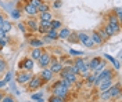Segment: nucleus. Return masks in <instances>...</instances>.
<instances>
[{
	"instance_id": "34",
	"label": "nucleus",
	"mask_w": 122,
	"mask_h": 102,
	"mask_svg": "<svg viewBox=\"0 0 122 102\" xmlns=\"http://www.w3.org/2000/svg\"><path fill=\"white\" fill-rule=\"evenodd\" d=\"M49 102H64V99H62V98H60V97L51 95V97H50V99H49Z\"/></svg>"
},
{
	"instance_id": "35",
	"label": "nucleus",
	"mask_w": 122,
	"mask_h": 102,
	"mask_svg": "<svg viewBox=\"0 0 122 102\" xmlns=\"http://www.w3.org/2000/svg\"><path fill=\"white\" fill-rule=\"evenodd\" d=\"M29 4L30 6H33V7L38 8L40 4H42V0H29Z\"/></svg>"
},
{
	"instance_id": "16",
	"label": "nucleus",
	"mask_w": 122,
	"mask_h": 102,
	"mask_svg": "<svg viewBox=\"0 0 122 102\" xmlns=\"http://www.w3.org/2000/svg\"><path fill=\"white\" fill-rule=\"evenodd\" d=\"M26 26L29 28L30 31H38L39 22L36 21V19H29V21H26Z\"/></svg>"
},
{
	"instance_id": "25",
	"label": "nucleus",
	"mask_w": 122,
	"mask_h": 102,
	"mask_svg": "<svg viewBox=\"0 0 122 102\" xmlns=\"http://www.w3.org/2000/svg\"><path fill=\"white\" fill-rule=\"evenodd\" d=\"M50 7H49V4H46V1H42V4L38 7V11L39 13H45V11H49Z\"/></svg>"
},
{
	"instance_id": "4",
	"label": "nucleus",
	"mask_w": 122,
	"mask_h": 102,
	"mask_svg": "<svg viewBox=\"0 0 122 102\" xmlns=\"http://www.w3.org/2000/svg\"><path fill=\"white\" fill-rule=\"evenodd\" d=\"M50 61H51L50 53H42L40 57H39V59H38V63L42 69H45V68H47V66L50 65Z\"/></svg>"
},
{
	"instance_id": "42",
	"label": "nucleus",
	"mask_w": 122,
	"mask_h": 102,
	"mask_svg": "<svg viewBox=\"0 0 122 102\" xmlns=\"http://www.w3.org/2000/svg\"><path fill=\"white\" fill-rule=\"evenodd\" d=\"M10 79H11V72H8V73H7V76H6V79H4V81L8 83V81H10Z\"/></svg>"
},
{
	"instance_id": "20",
	"label": "nucleus",
	"mask_w": 122,
	"mask_h": 102,
	"mask_svg": "<svg viewBox=\"0 0 122 102\" xmlns=\"http://www.w3.org/2000/svg\"><path fill=\"white\" fill-rule=\"evenodd\" d=\"M0 29H1V31H4L6 33H7V32H10L11 29H13V25H11V22H10V21H4L3 24L0 25Z\"/></svg>"
},
{
	"instance_id": "8",
	"label": "nucleus",
	"mask_w": 122,
	"mask_h": 102,
	"mask_svg": "<svg viewBox=\"0 0 122 102\" xmlns=\"http://www.w3.org/2000/svg\"><path fill=\"white\" fill-rule=\"evenodd\" d=\"M53 75L54 73L50 71V69L45 68V69H42V72H40L39 76H40V79H42V81H46V83H47V81H50V80L53 79Z\"/></svg>"
},
{
	"instance_id": "44",
	"label": "nucleus",
	"mask_w": 122,
	"mask_h": 102,
	"mask_svg": "<svg viewBox=\"0 0 122 102\" xmlns=\"http://www.w3.org/2000/svg\"><path fill=\"white\" fill-rule=\"evenodd\" d=\"M6 84H7V83H6L4 80H0V88H1V87H4Z\"/></svg>"
},
{
	"instance_id": "2",
	"label": "nucleus",
	"mask_w": 122,
	"mask_h": 102,
	"mask_svg": "<svg viewBox=\"0 0 122 102\" xmlns=\"http://www.w3.org/2000/svg\"><path fill=\"white\" fill-rule=\"evenodd\" d=\"M68 93H69V88L68 87H65V86H62L61 81H57V83L53 86V95L60 97V98H62L64 101H65V98H67Z\"/></svg>"
},
{
	"instance_id": "19",
	"label": "nucleus",
	"mask_w": 122,
	"mask_h": 102,
	"mask_svg": "<svg viewBox=\"0 0 122 102\" xmlns=\"http://www.w3.org/2000/svg\"><path fill=\"white\" fill-rule=\"evenodd\" d=\"M111 86H112V80H108V81H106V83L100 84V86H99V90L101 91V93H104V91H108Z\"/></svg>"
},
{
	"instance_id": "31",
	"label": "nucleus",
	"mask_w": 122,
	"mask_h": 102,
	"mask_svg": "<svg viewBox=\"0 0 122 102\" xmlns=\"http://www.w3.org/2000/svg\"><path fill=\"white\" fill-rule=\"evenodd\" d=\"M32 99H35V101H38V102H43V94H42V93L33 94L32 95Z\"/></svg>"
},
{
	"instance_id": "10",
	"label": "nucleus",
	"mask_w": 122,
	"mask_h": 102,
	"mask_svg": "<svg viewBox=\"0 0 122 102\" xmlns=\"http://www.w3.org/2000/svg\"><path fill=\"white\" fill-rule=\"evenodd\" d=\"M24 11H25L28 15H30V17H36V15L39 14L38 8L33 7V6H30L29 3H26V4H25V7H24Z\"/></svg>"
},
{
	"instance_id": "12",
	"label": "nucleus",
	"mask_w": 122,
	"mask_h": 102,
	"mask_svg": "<svg viewBox=\"0 0 122 102\" xmlns=\"http://www.w3.org/2000/svg\"><path fill=\"white\" fill-rule=\"evenodd\" d=\"M90 39L93 40V43H94V44H97V46H101V44H103V40H101V37H100L99 31H93V32H92Z\"/></svg>"
},
{
	"instance_id": "21",
	"label": "nucleus",
	"mask_w": 122,
	"mask_h": 102,
	"mask_svg": "<svg viewBox=\"0 0 122 102\" xmlns=\"http://www.w3.org/2000/svg\"><path fill=\"white\" fill-rule=\"evenodd\" d=\"M29 44H30L33 48H39V47H42L45 43H43L42 40H39V39H32V40L29 41Z\"/></svg>"
},
{
	"instance_id": "17",
	"label": "nucleus",
	"mask_w": 122,
	"mask_h": 102,
	"mask_svg": "<svg viewBox=\"0 0 122 102\" xmlns=\"http://www.w3.org/2000/svg\"><path fill=\"white\" fill-rule=\"evenodd\" d=\"M100 62H101V58H99V57H97V58H93L90 62H89V69L94 71V69L100 65Z\"/></svg>"
},
{
	"instance_id": "45",
	"label": "nucleus",
	"mask_w": 122,
	"mask_h": 102,
	"mask_svg": "<svg viewBox=\"0 0 122 102\" xmlns=\"http://www.w3.org/2000/svg\"><path fill=\"white\" fill-rule=\"evenodd\" d=\"M4 21H6V18H4V17H3V15H1V14H0V25L3 24Z\"/></svg>"
},
{
	"instance_id": "43",
	"label": "nucleus",
	"mask_w": 122,
	"mask_h": 102,
	"mask_svg": "<svg viewBox=\"0 0 122 102\" xmlns=\"http://www.w3.org/2000/svg\"><path fill=\"white\" fill-rule=\"evenodd\" d=\"M0 39H6V32L0 29Z\"/></svg>"
},
{
	"instance_id": "32",
	"label": "nucleus",
	"mask_w": 122,
	"mask_h": 102,
	"mask_svg": "<svg viewBox=\"0 0 122 102\" xmlns=\"http://www.w3.org/2000/svg\"><path fill=\"white\" fill-rule=\"evenodd\" d=\"M39 26L42 28H46V29H50V21H39Z\"/></svg>"
},
{
	"instance_id": "27",
	"label": "nucleus",
	"mask_w": 122,
	"mask_h": 102,
	"mask_svg": "<svg viewBox=\"0 0 122 102\" xmlns=\"http://www.w3.org/2000/svg\"><path fill=\"white\" fill-rule=\"evenodd\" d=\"M6 69H7V62H6V59L0 58V73L6 72Z\"/></svg>"
},
{
	"instance_id": "36",
	"label": "nucleus",
	"mask_w": 122,
	"mask_h": 102,
	"mask_svg": "<svg viewBox=\"0 0 122 102\" xmlns=\"http://www.w3.org/2000/svg\"><path fill=\"white\" fill-rule=\"evenodd\" d=\"M94 79H96L94 75H87V76H86V81H87L89 84H93V83H94Z\"/></svg>"
},
{
	"instance_id": "23",
	"label": "nucleus",
	"mask_w": 122,
	"mask_h": 102,
	"mask_svg": "<svg viewBox=\"0 0 122 102\" xmlns=\"http://www.w3.org/2000/svg\"><path fill=\"white\" fill-rule=\"evenodd\" d=\"M40 14V21H51V14L49 11H45V13H39Z\"/></svg>"
},
{
	"instance_id": "5",
	"label": "nucleus",
	"mask_w": 122,
	"mask_h": 102,
	"mask_svg": "<svg viewBox=\"0 0 122 102\" xmlns=\"http://www.w3.org/2000/svg\"><path fill=\"white\" fill-rule=\"evenodd\" d=\"M78 37H79V41L83 44V46H86V47H90L93 48L94 47V43H93V40L90 39V36L87 35V33H78Z\"/></svg>"
},
{
	"instance_id": "39",
	"label": "nucleus",
	"mask_w": 122,
	"mask_h": 102,
	"mask_svg": "<svg viewBox=\"0 0 122 102\" xmlns=\"http://www.w3.org/2000/svg\"><path fill=\"white\" fill-rule=\"evenodd\" d=\"M114 11H115V14H117V18H118V19L121 21V8L118 7V8H115Z\"/></svg>"
},
{
	"instance_id": "7",
	"label": "nucleus",
	"mask_w": 122,
	"mask_h": 102,
	"mask_svg": "<svg viewBox=\"0 0 122 102\" xmlns=\"http://www.w3.org/2000/svg\"><path fill=\"white\" fill-rule=\"evenodd\" d=\"M30 77H32V75L28 71L20 72V73H17V83H20V84H28Z\"/></svg>"
},
{
	"instance_id": "1",
	"label": "nucleus",
	"mask_w": 122,
	"mask_h": 102,
	"mask_svg": "<svg viewBox=\"0 0 122 102\" xmlns=\"http://www.w3.org/2000/svg\"><path fill=\"white\" fill-rule=\"evenodd\" d=\"M94 76H96V79H94V83H93V84L96 87H99L100 84L106 83L108 80H112V79H114V73H112L111 69H103L100 73L94 75Z\"/></svg>"
},
{
	"instance_id": "48",
	"label": "nucleus",
	"mask_w": 122,
	"mask_h": 102,
	"mask_svg": "<svg viewBox=\"0 0 122 102\" xmlns=\"http://www.w3.org/2000/svg\"><path fill=\"white\" fill-rule=\"evenodd\" d=\"M42 1H47V0H42Z\"/></svg>"
},
{
	"instance_id": "41",
	"label": "nucleus",
	"mask_w": 122,
	"mask_h": 102,
	"mask_svg": "<svg viewBox=\"0 0 122 102\" xmlns=\"http://www.w3.org/2000/svg\"><path fill=\"white\" fill-rule=\"evenodd\" d=\"M61 6H62V3H61V1H57V0H54V7H56V8H60Z\"/></svg>"
},
{
	"instance_id": "3",
	"label": "nucleus",
	"mask_w": 122,
	"mask_h": 102,
	"mask_svg": "<svg viewBox=\"0 0 122 102\" xmlns=\"http://www.w3.org/2000/svg\"><path fill=\"white\" fill-rule=\"evenodd\" d=\"M108 25L112 28V31L115 32V35H118V33L121 32V21H119L114 14H111V15L108 17Z\"/></svg>"
},
{
	"instance_id": "38",
	"label": "nucleus",
	"mask_w": 122,
	"mask_h": 102,
	"mask_svg": "<svg viewBox=\"0 0 122 102\" xmlns=\"http://www.w3.org/2000/svg\"><path fill=\"white\" fill-rule=\"evenodd\" d=\"M69 54H72V55H75V57H78V55H82L83 53H82V51H75V50H69Z\"/></svg>"
},
{
	"instance_id": "24",
	"label": "nucleus",
	"mask_w": 122,
	"mask_h": 102,
	"mask_svg": "<svg viewBox=\"0 0 122 102\" xmlns=\"http://www.w3.org/2000/svg\"><path fill=\"white\" fill-rule=\"evenodd\" d=\"M50 26H51V29H58V28H61V21H58V19H51L50 21Z\"/></svg>"
},
{
	"instance_id": "33",
	"label": "nucleus",
	"mask_w": 122,
	"mask_h": 102,
	"mask_svg": "<svg viewBox=\"0 0 122 102\" xmlns=\"http://www.w3.org/2000/svg\"><path fill=\"white\" fill-rule=\"evenodd\" d=\"M0 102H15V98H13L11 95H4Z\"/></svg>"
},
{
	"instance_id": "9",
	"label": "nucleus",
	"mask_w": 122,
	"mask_h": 102,
	"mask_svg": "<svg viewBox=\"0 0 122 102\" xmlns=\"http://www.w3.org/2000/svg\"><path fill=\"white\" fill-rule=\"evenodd\" d=\"M108 93H110V97H111V99H114V98L117 97V95H119V94H121V83L112 84V86L110 87Z\"/></svg>"
},
{
	"instance_id": "46",
	"label": "nucleus",
	"mask_w": 122,
	"mask_h": 102,
	"mask_svg": "<svg viewBox=\"0 0 122 102\" xmlns=\"http://www.w3.org/2000/svg\"><path fill=\"white\" fill-rule=\"evenodd\" d=\"M18 28H20V29H21V31H25V26H24L22 24H20V25H18Z\"/></svg>"
},
{
	"instance_id": "30",
	"label": "nucleus",
	"mask_w": 122,
	"mask_h": 102,
	"mask_svg": "<svg viewBox=\"0 0 122 102\" xmlns=\"http://www.w3.org/2000/svg\"><path fill=\"white\" fill-rule=\"evenodd\" d=\"M99 35H100V37H101V40H103V43H104V41H107V40H108V37H110L106 32H104V29L99 31Z\"/></svg>"
},
{
	"instance_id": "13",
	"label": "nucleus",
	"mask_w": 122,
	"mask_h": 102,
	"mask_svg": "<svg viewBox=\"0 0 122 102\" xmlns=\"http://www.w3.org/2000/svg\"><path fill=\"white\" fill-rule=\"evenodd\" d=\"M45 36H47L50 40H57L58 39V32L56 31V29H51L50 28V29H47V32L45 33Z\"/></svg>"
},
{
	"instance_id": "49",
	"label": "nucleus",
	"mask_w": 122,
	"mask_h": 102,
	"mask_svg": "<svg viewBox=\"0 0 122 102\" xmlns=\"http://www.w3.org/2000/svg\"><path fill=\"white\" fill-rule=\"evenodd\" d=\"M0 77H1V75H0Z\"/></svg>"
},
{
	"instance_id": "11",
	"label": "nucleus",
	"mask_w": 122,
	"mask_h": 102,
	"mask_svg": "<svg viewBox=\"0 0 122 102\" xmlns=\"http://www.w3.org/2000/svg\"><path fill=\"white\" fill-rule=\"evenodd\" d=\"M61 69H62L61 62L56 61V59H51V61H50V71L53 72V73H60Z\"/></svg>"
},
{
	"instance_id": "29",
	"label": "nucleus",
	"mask_w": 122,
	"mask_h": 102,
	"mask_svg": "<svg viewBox=\"0 0 122 102\" xmlns=\"http://www.w3.org/2000/svg\"><path fill=\"white\" fill-rule=\"evenodd\" d=\"M100 99L103 102H107L111 99V97H110V93L108 91H104V93H101V97H100Z\"/></svg>"
},
{
	"instance_id": "18",
	"label": "nucleus",
	"mask_w": 122,
	"mask_h": 102,
	"mask_svg": "<svg viewBox=\"0 0 122 102\" xmlns=\"http://www.w3.org/2000/svg\"><path fill=\"white\" fill-rule=\"evenodd\" d=\"M71 35V31L68 28H62L58 33V39H68V36Z\"/></svg>"
},
{
	"instance_id": "26",
	"label": "nucleus",
	"mask_w": 122,
	"mask_h": 102,
	"mask_svg": "<svg viewBox=\"0 0 122 102\" xmlns=\"http://www.w3.org/2000/svg\"><path fill=\"white\" fill-rule=\"evenodd\" d=\"M68 41H71V43H76V41H79V37H78V33H72L71 32V35L68 36Z\"/></svg>"
},
{
	"instance_id": "15",
	"label": "nucleus",
	"mask_w": 122,
	"mask_h": 102,
	"mask_svg": "<svg viewBox=\"0 0 122 102\" xmlns=\"http://www.w3.org/2000/svg\"><path fill=\"white\" fill-rule=\"evenodd\" d=\"M42 53H43V51H42V48H40V47H39V48H33V50L30 51V58H32V59H35V61H38Z\"/></svg>"
},
{
	"instance_id": "22",
	"label": "nucleus",
	"mask_w": 122,
	"mask_h": 102,
	"mask_svg": "<svg viewBox=\"0 0 122 102\" xmlns=\"http://www.w3.org/2000/svg\"><path fill=\"white\" fill-rule=\"evenodd\" d=\"M62 79H67V80H69L71 83H75V81H76V79H78V77H76V75H75V73H71V72L68 71L67 73H65V76H64Z\"/></svg>"
},
{
	"instance_id": "6",
	"label": "nucleus",
	"mask_w": 122,
	"mask_h": 102,
	"mask_svg": "<svg viewBox=\"0 0 122 102\" xmlns=\"http://www.w3.org/2000/svg\"><path fill=\"white\" fill-rule=\"evenodd\" d=\"M42 79H40V76H32L30 77V80L28 81V90L29 91H33V90H36V88H39V87L42 86Z\"/></svg>"
},
{
	"instance_id": "47",
	"label": "nucleus",
	"mask_w": 122,
	"mask_h": 102,
	"mask_svg": "<svg viewBox=\"0 0 122 102\" xmlns=\"http://www.w3.org/2000/svg\"><path fill=\"white\" fill-rule=\"evenodd\" d=\"M3 97H4V94H3V93H1V91H0V101H1V99H3Z\"/></svg>"
},
{
	"instance_id": "37",
	"label": "nucleus",
	"mask_w": 122,
	"mask_h": 102,
	"mask_svg": "<svg viewBox=\"0 0 122 102\" xmlns=\"http://www.w3.org/2000/svg\"><path fill=\"white\" fill-rule=\"evenodd\" d=\"M60 81H61V84H62V86H65V87H68V88H71V84H72V83H71L69 80H67V79H61Z\"/></svg>"
},
{
	"instance_id": "14",
	"label": "nucleus",
	"mask_w": 122,
	"mask_h": 102,
	"mask_svg": "<svg viewBox=\"0 0 122 102\" xmlns=\"http://www.w3.org/2000/svg\"><path fill=\"white\" fill-rule=\"evenodd\" d=\"M24 69L28 72L33 69V59L32 58H24Z\"/></svg>"
},
{
	"instance_id": "28",
	"label": "nucleus",
	"mask_w": 122,
	"mask_h": 102,
	"mask_svg": "<svg viewBox=\"0 0 122 102\" xmlns=\"http://www.w3.org/2000/svg\"><path fill=\"white\" fill-rule=\"evenodd\" d=\"M103 29H104V32H106V33L108 35V36H114V35H115V32L112 31V28H111V26H110L108 24H107L106 26L103 28Z\"/></svg>"
},
{
	"instance_id": "40",
	"label": "nucleus",
	"mask_w": 122,
	"mask_h": 102,
	"mask_svg": "<svg viewBox=\"0 0 122 102\" xmlns=\"http://www.w3.org/2000/svg\"><path fill=\"white\" fill-rule=\"evenodd\" d=\"M11 15H13V18H20V13H18V10H14V11L11 13Z\"/></svg>"
}]
</instances>
